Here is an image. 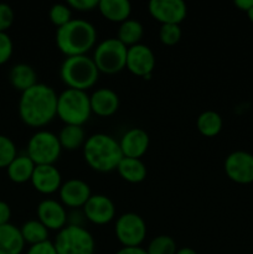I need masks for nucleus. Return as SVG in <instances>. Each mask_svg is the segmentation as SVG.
I'll list each match as a JSON object with an SVG mask.
<instances>
[{
	"label": "nucleus",
	"mask_w": 253,
	"mask_h": 254,
	"mask_svg": "<svg viewBox=\"0 0 253 254\" xmlns=\"http://www.w3.org/2000/svg\"><path fill=\"white\" fill-rule=\"evenodd\" d=\"M57 93L52 87L37 83L22 92L19 101V116L26 126L41 128L57 117Z\"/></svg>",
	"instance_id": "obj_1"
},
{
	"label": "nucleus",
	"mask_w": 253,
	"mask_h": 254,
	"mask_svg": "<svg viewBox=\"0 0 253 254\" xmlns=\"http://www.w3.org/2000/svg\"><path fill=\"white\" fill-rule=\"evenodd\" d=\"M83 158L87 165L98 173L117 170L124 158L117 139L104 133L88 136L83 145Z\"/></svg>",
	"instance_id": "obj_2"
},
{
	"label": "nucleus",
	"mask_w": 253,
	"mask_h": 254,
	"mask_svg": "<svg viewBox=\"0 0 253 254\" xmlns=\"http://www.w3.org/2000/svg\"><path fill=\"white\" fill-rule=\"evenodd\" d=\"M96 41V27L83 19H72L56 32V45L66 57L87 55Z\"/></svg>",
	"instance_id": "obj_3"
},
{
	"label": "nucleus",
	"mask_w": 253,
	"mask_h": 254,
	"mask_svg": "<svg viewBox=\"0 0 253 254\" xmlns=\"http://www.w3.org/2000/svg\"><path fill=\"white\" fill-rule=\"evenodd\" d=\"M60 77L67 88L86 92L97 83L99 71L92 57L81 55L66 57L60 68Z\"/></svg>",
	"instance_id": "obj_4"
},
{
	"label": "nucleus",
	"mask_w": 253,
	"mask_h": 254,
	"mask_svg": "<svg viewBox=\"0 0 253 254\" xmlns=\"http://www.w3.org/2000/svg\"><path fill=\"white\" fill-rule=\"evenodd\" d=\"M91 99L87 92L67 88L57 98V117L64 126H83L91 118Z\"/></svg>",
	"instance_id": "obj_5"
},
{
	"label": "nucleus",
	"mask_w": 253,
	"mask_h": 254,
	"mask_svg": "<svg viewBox=\"0 0 253 254\" xmlns=\"http://www.w3.org/2000/svg\"><path fill=\"white\" fill-rule=\"evenodd\" d=\"M128 47L122 44L117 37L103 40L94 49L93 61L99 73L116 74L123 71L126 66Z\"/></svg>",
	"instance_id": "obj_6"
},
{
	"label": "nucleus",
	"mask_w": 253,
	"mask_h": 254,
	"mask_svg": "<svg viewBox=\"0 0 253 254\" xmlns=\"http://www.w3.org/2000/svg\"><path fill=\"white\" fill-rule=\"evenodd\" d=\"M57 254H94V238L86 228L67 225L59 231L54 241Z\"/></svg>",
	"instance_id": "obj_7"
},
{
	"label": "nucleus",
	"mask_w": 253,
	"mask_h": 254,
	"mask_svg": "<svg viewBox=\"0 0 253 254\" xmlns=\"http://www.w3.org/2000/svg\"><path fill=\"white\" fill-rule=\"evenodd\" d=\"M59 136L49 130H39L27 143L26 155L35 165H54L61 155Z\"/></svg>",
	"instance_id": "obj_8"
},
{
	"label": "nucleus",
	"mask_w": 253,
	"mask_h": 254,
	"mask_svg": "<svg viewBox=\"0 0 253 254\" xmlns=\"http://www.w3.org/2000/svg\"><path fill=\"white\" fill-rule=\"evenodd\" d=\"M114 231L123 247H140L146 237V223L138 213L126 212L117 218Z\"/></svg>",
	"instance_id": "obj_9"
},
{
	"label": "nucleus",
	"mask_w": 253,
	"mask_h": 254,
	"mask_svg": "<svg viewBox=\"0 0 253 254\" xmlns=\"http://www.w3.org/2000/svg\"><path fill=\"white\" fill-rule=\"evenodd\" d=\"M225 173L237 184L253 183V154L246 150L228 154L225 160Z\"/></svg>",
	"instance_id": "obj_10"
},
{
	"label": "nucleus",
	"mask_w": 253,
	"mask_h": 254,
	"mask_svg": "<svg viewBox=\"0 0 253 254\" xmlns=\"http://www.w3.org/2000/svg\"><path fill=\"white\" fill-rule=\"evenodd\" d=\"M126 67L130 73L143 77L144 79H149L155 67V55L153 50L144 44L128 47Z\"/></svg>",
	"instance_id": "obj_11"
},
{
	"label": "nucleus",
	"mask_w": 253,
	"mask_h": 254,
	"mask_svg": "<svg viewBox=\"0 0 253 254\" xmlns=\"http://www.w3.org/2000/svg\"><path fill=\"white\" fill-rule=\"evenodd\" d=\"M148 9L151 16L161 25H180L188 15V6L183 0H151Z\"/></svg>",
	"instance_id": "obj_12"
},
{
	"label": "nucleus",
	"mask_w": 253,
	"mask_h": 254,
	"mask_svg": "<svg viewBox=\"0 0 253 254\" xmlns=\"http://www.w3.org/2000/svg\"><path fill=\"white\" fill-rule=\"evenodd\" d=\"M83 212L89 222L102 226L112 222L116 217V206L108 196L92 195L83 206Z\"/></svg>",
	"instance_id": "obj_13"
},
{
	"label": "nucleus",
	"mask_w": 253,
	"mask_h": 254,
	"mask_svg": "<svg viewBox=\"0 0 253 254\" xmlns=\"http://www.w3.org/2000/svg\"><path fill=\"white\" fill-rule=\"evenodd\" d=\"M37 218L49 231H61L67 223L66 208L59 201L46 198L37 206Z\"/></svg>",
	"instance_id": "obj_14"
},
{
	"label": "nucleus",
	"mask_w": 253,
	"mask_h": 254,
	"mask_svg": "<svg viewBox=\"0 0 253 254\" xmlns=\"http://www.w3.org/2000/svg\"><path fill=\"white\" fill-rule=\"evenodd\" d=\"M59 193L62 205L71 208L83 207L92 196L89 185L81 179L67 180L61 185Z\"/></svg>",
	"instance_id": "obj_15"
},
{
	"label": "nucleus",
	"mask_w": 253,
	"mask_h": 254,
	"mask_svg": "<svg viewBox=\"0 0 253 254\" xmlns=\"http://www.w3.org/2000/svg\"><path fill=\"white\" fill-rule=\"evenodd\" d=\"M31 184L37 192L51 195L61 188V173L55 165H36L32 174Z\"/></svg>",
	"instance_id": "obj_16"
},
{
	"label": "nucleus",
	"mask_w": 253,
	"mask_h": 254,
	"mask_svg": "<svg viewBox=\"0 0 253 254\" xmlns=\"http://www.w3.org/2000/svg\"><path fill=\"white\" fill-rule=\"evenodd\" d=\"M149 139L148 133L141 128H131L123 134L119 140L121 150L124 158L140 159L148 151Z\"/></svg>",
	"instance_id": "obj_17"
},
{
	"label": "nucleus",
	"mask_w": 253,
	"mask_h": 254,
	"mask_svg": "<svg viewBox=\"0 0 253 254\" xmlns=\"http://www.w3.org/2000/svg\"><path fill=\"white\" fill-rule=\"evenodd\" d=\"M92 113L98 117H111L119 109V96L111 88H99L89 96Z\"/></svg>",
	"instance_id": "obj_18"
},
{
	"label": "nucleus",
	"mask_w": 253,
	"mask_h": 254,
	"mask_svg": "<svg viewBox=\"0 0 253 254\" xmlns=\"http://www.w3.org/2000/svg\"><path fill=\"white\" fill-rule=\"evenodd\" d=\"M25 245L20 228L11 223L0 226V254H21Z\"/></svg>",
	"instance_id": "obj_19"
},
{
	"label": "nucleus",
	"mask_w": 253,
	"mask_h": 254,
	"mask_svg": "<svg viewBox=\"0 0 253 254\" xmlns=\"http://www.w3.org/2000/svg\"><path fill=\"white\" fill-rule=\"evenodd\" d=\"M97 9L107 20L122 24L130 16L131 4L128 0H99Z\"/></svg>",
	"instance_id": "obj_20"
},
{
	"label": "nucleus",
	"mask_w": 253,
	"mask_h": 254,
	"mask_svg": "<svg viewBox=\"0 0 253 254\" xmlns=\"http://www.w3.org/2000/svg\"><path fill=\"white\" fill-rule=\"evenodd\" d=\"M9 79L11 86L21 93L37 84L36 72L30 64H15L10 71Z\"/></svg>",
	"instance_id": "obj_21"
},
{
	"label": "nucleus",
	"mask_w": 253,
	"mask_h": 254,
	"mask_svg": "<svg viewBox=\"0 0 253 254\" xmlns=\"http://www.w3.org/2000/svg\"><path fill=\"white\" fill-rule=\"evenodd\" d=\"M35 163L27 155H17L6 168L7 176L15 184L31 181L35 170Z\"/></svg>",
	"instance_id": "obj_22"
},
{
	"label": "nucleus",
	"mask_w": 253,
	"mask_h": 254,
	"mask_svg": "<svg viewBox=\"0 0 253 254\" xmlns=\"http://www.w3.org/2000/svg\"><path fill=\"white\" fill-rule=\"evenodd\" d=\"M117 171L123 180L130 184H139L145 180L146 178V166L140 159L123 158L119 163Z\"/></svg>",
	"instance_id": "obj_23"
},
{
	"label": "nucleus",
	"mask_w": 253,
	"mask_h": 254,
	"mask_svg": "<svg viewBox=\"0 0 253 254\" xmlns=\"http://www.w3.org/2000/svg\"><path fill=\"white\" fill-rule=\"evenodd\" d=\"M60 144L62 149L73 151L79 149L86 143V133L81 126H64L59 135Z\"/></svg>",
	"instance_id": "obj_24"
},
{
	"label": "nucleus",
	"mask_w": 253,
	"mask_h": 254,
	"mask_svg": "<svg viewBox=\"0 0 253 254\" xmlns=\"http://www.w3.org/2000/svg\"><path fill=\"white\" fill-rule=\"evenodd\" d=\"M144 35V27L138 20L128 19L121 24L117 34V39L126 45V47L140 44V40Z\"/></svg>",
	"instance_id": "obj_25"
},
{
	"label": "nucleus",
	"mask_w": 253,
	"mask_h": 254,
	"mask_svg": "<svg viewBox=\"0 0 253 254\" xmlns=\"http://www.w3.org/2000/svg\"><path fill=\"white\" fill-rule=\"evenodd\" d=\"M222 117L215 111L202 112L196 121L198 131L205 136H216L222 129Z\"/></svg>",
	"instance_id": "obj_26"
},
{
	"label": "nucleus",
	"mask_w": 253,
	"mask_h": 254,
	"mask_svg": "<svg viewBox=\"0 0 253 254\" xmlns=\"http://www.w3.org/2000/svg\"><path fill=\"white\" fill-rule=\"evenodd\" d=\"M20 232L25 243H29L30 246L49 241L50 231L39 220H30L25 222L20 228Z\"/></svg>",
	"instance_id": "obj_27"
},
{
	"label": "nucleus",
	"mask_w": 253,
	"mask_h": 254,
	"mask_svg": "<svg viewBox=\"0 0 253 254\" xmlns=\"http://www.w3.org/2000/svg\"><path fill=\"white\" fill-rule=\"evenodd\" d=\"M176 252H178L176 242L174 238L166 235L153 238L146 248L148 254H176Z\"/></svg>",
	"instance_id": "obj_28"
},
{
	"label": "nucleus",
	"mask_w": 253,
	"mask_h": 254,
	"mask_svg": "<svg viewBox=\"0 0 253 254\" xmlns=\"http://www.w3.org/2000/svg\"><path fill=\"white\" fill-rule=\"evenodd\" d=\"M49 16L52 24L57 26V29H60L72 20L71 7L67 4H61V2L55 4L50 9Z\"/></svg>",
	"instance_id": "obj_29"
},
{
	"label": "nucleus",
	"mask_w": 253,
	"mask_h": 254,
	"mask_svg": "<svg viewBox=\"0 0 253 254\" xmlns=\"http://www.w3.org/2000/svg\"><path fill=\"white\" fill-rule=\"evenodd\" d=\"M17 156L14 141L6 135L0 134V168H7Z\"/></svg>",
	"instance_id": "obj_30"
},
{
	"label": "nucleus",
	"mask_w": 253,
	"mask_h": 254,
	"mask_svg": "<svg viewBox=\"0 0 253 254\" xmlns=\"http://www.w3.org/2000/svg\"><path fill=\"white\" fill-rule=\"evenodd\" d=\"M159 39L166 46H174L181 40V27L176 24L161 25Z\"/></svg>",
	"instance_id": "obj_31"
},
{
	"label": "nucleus",
	"mask_w": 253,
	"mask_h": 254,
	"mask_svg": "<svg viewBox=\"0 0 253 254\" xmlns=\"http://www.w3.org/2000/svg\"><path fill=\"white\" fill-rule=\"evenodd\" d=\"M14 50L11 39L6 32H0V64H6L10 60Z\"/></svg>",
	"instance_id": "obj_32"
},
{
	"label": "nucleus",
	"mask_w": 253,
	"mask_h": 254,
	"mask_svg": "<svg viewBox=\"0 0 253 254\" xmlns=\"http://www.w3.org/2000/svg\"><path fill=\"white\" fill-rule=\"evenodd\" d=\"M14 22V10L5 2H0V32H5Z\"/></svg>",
	"instance_id": "obj_33"
},
{
	"label": "nucleus",
	"mask_w": 253,
	"mask_h": 254,
	"mask_svg": "<svg viewBox=\"0 0 253 254\" xmlns=\"http://www.w3.org/2000/svg\"><path fill=\"white\" fill-rule=\"evenodd\" d=\"M99 0H68L67 5L77 11H92L97 9Z\"/></svg>",
	"instance_id": "obj_34"
},
{
	"label": "nucleus",
	"mask_w": 253,
	"mask_h": 254,
	"mask_svg": "<svg viewBox=\"0 0 253 254\" xmlns=\"http://www.w3.org/2000/svg\"><path fill=\"white\" fill-rule=\"evenodd\" d=\"M26 254H57L54 242L45 241V242L37 243V245L30 246Z\"/></svg>",
	"instance_id": "obj_35"
},
{
	"label": "nucleus",
	"mask_w": 253,
	"mask_h": 254,
	"mask_svg": "<svg viewBox=\"0 0 253 254\" xmlns=\"http://www.w3.org/2000/svg\"><path fill=\"white\" fill-rule=\"evenodd\" d=\"M11 217V208L5 201H0V226L7 225Z\"/></svg>",
	"instance_id": "obj_36"
},
{
	"label": "nucleus",
	"mask_w": 253,
	"mask_h": 254,
	"mask_svg": "<svg viewBox=\"0 0 253 254\" xmlns=\"http://www.w3.org/2000/svg\"><path fill=\"white\" fill-rule=\"evenodd\" d=\"M116 254H148L145 248L141 247H123Z\"/></svg>",
	"instance_id": "obj_37"
},
{
	"label": "nucleus",
	"mask_w": 253,
	"mask_h": 254,
	"mask_svg": "<svg viewBox=\"0 0 253 254\" xmlns=\"http://www.w3.org/2000/svg\"><path fill=\"white\" fill-rule=\"evenodd\" d=\"M235 5L240 10L247 12L253 6V0H235Z\"/></svg>",
	"instance_id": "obj_38"
},
{
	"label": "nucleus",
	"mask_w": 253,
	"mask_h": 254,
	"mask_svg": "<svg viewBox=\"0 0 253 254\" xmlns=\"http://www.w3.org/2000/svg\"><path fill=\"white\" fill-rule=\"evenodd\" d=\"M176 254H197V252L190 247H184V248H180V250H178Z\"/></svg>",
	"instance_id": "obj_39"
},
{
	"label": "nucleus",
	"mask_w": 253,
	"mask_h": 254,
	"mask_svg": "<svg viewBox=\"0 0 253 254\" xmlns=\"http://www.w3.org/2000/svg\"><path fill=\"white\" fill-rule=\"evenodd\" d=\"M247 15H248V19H250L251 21L253 22V6L251 7L250 10H248V11H247Z\"/></svg>",
	"instance_id": "obj_40"
},
{
	"label": "nucleus",
	"mask_w": 253,
	"mask_h": 254,
	"mask_svg": "<svg viewBox=\"0 0 253 254\" xmlns=\"http://www.w3.org/2000/svg\"><path fill=\"white\" fill-rule=\"evenodd\" d=\"M252 184H253V183H252Z\"/></svg>",
	"instance_id": "obj_41"
}]
</instances>
